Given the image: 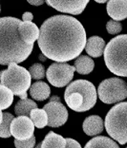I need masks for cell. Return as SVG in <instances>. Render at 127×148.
Listing matches in <instances>:
<instances>
[{
	"mask_svg": "<svg viewBox=\"0 0 127 148\" xmlns=\"http://www.w3.org/2000/svg\"><path fill=\"white\" fill-rule=\"evenodd\" d=\"M86 32L78 19L53 15L40 27L38 46L46 58L65 63L80 55L86 46Z\"/></svg>",
	"mask_w": 127,
	"mask_h": 148,
	"instance_id": "1",
	"label": "cell"
},
{
	"mask_svg": "<svg viewBox=\"0 0 127 148\" xmlns=\"http://www.w3.org/2000/svg\"><path fill=\"white\" fill-rule=\"evenodd\" d=\"M20 22L11 16L0 18V65L21 63L33 51V44H25L19 36Z\"/></svg>",
	"mask_w": 127,
	"mask_h": 148,
	"instance_id": "2",
	"label": "cell"
},
{
	"mask_svg": "<svg viewBox=\"0 0 127 148\" xmlns=\"http://www.w3.org/2000/svg\"><path fill=\"white\" fill-rule=\"evenodd\" d=\"M98 92L95 86L87 80H76L67 86L64 99L68 106L76 112L93 108L96 103Z\"/></svg>",
	"mask_w": 127,
	"mask_h": 148,
	"instance_id": "3",
	"label": "cell"
},
{
	"mask_svg": "<svg viewBox=\"0 0 127 148\" xmlns=\"http://www.w3.org/2000/svg\"><path fill=\"white\" fill-rule=\"evenodd\" d=\"M103 54L110 71L118 76L127 77V34L118 35L110 40Z\"/></svg>",
	"mask_w": 127,
	"mask_h": 148,
	"instance_id": "4",
	"label": "cell"
},
{
	"mask_svg": "<svg viewBox=\"0 0 127 148\" xmlns=\"http://www.w3.org/2000/svg\"><path fill=\"white\" fill-rule=\"evenodd\" d=\"M32 77L29 70L17 64H11L8 69L0 71L1 85L11 90L13 95L19 96L20 99L28 98L27 91L31 87Z\"/></svg>",
	"mask_w": 127,
	"mask_h": 148,
	"instance_id": "5",
	"label": "cell"
},
{
	"mask_svg": "<svg viewBox=\"0 0 127 148\" xmlns=\"http://www.w3.org/2000/svg\"><path fill=\"white\" fill-rule=\"evenodd\" d=\"M108 135L120 144L127 143V102L113 106L105 117Z\"/></svg>",
	"mask_w": 127,
	"mask_h": 148,
	"instance_id": "6",
	"label": "cell"
},
{
	"mask_svg": "<svg viewBox=\"0 0 127 148\" xmlns=\"http://www.w3.org/2000/svg\"><path fill=\"white\" fill-rule=\"evenodd\" d=\"M99 98L104 103H119L127 98V85L119 78H109L102 81L98 88Z\"/></svg>",
	"mask_w": 127,
	"mask_h": 148,
	"instance_id": "7",
	"label": "cell"
},
{
	"mask_svg": "<svg viewBox=\"0 0 127 148\" xmlns=\"http://www.w3.org/2000/svg\"><path fill=\"white\" fill-rule=\"evenodd\" d=\"M75 70V66H70L69 64L56 62L49 66L46 71V76L52 86L63 87L72 81Z\"/></svg>",
	"mask_w": 127,
	"mask_h": 148,
	"instance_id": "8",
	"label": "cell"
},
{
	"mask_svg": "<svg viewBox=\"0 0 127 148\" xmlns=\"http://www.w3.org/2000/svg\"><path fill=\"white\" fill-rule=\"evenodd\" d=\"M43 109L48 115V126L50 127H59L68 120V111L58 96H53L50 102L43 106Z\"/></svg>",
	"mask_w": 127,
	"mask_h": 148,
	"instance_id": "9",
	"label": "cell"
},
{
	"mask_svg": "<svg viewBox=\"0 0 127 148\" xmlns=\"http://www.w3.org/2000/svg\"><path fill=\"white\" fill-rule=\"evenodd\" d=\"M35 124L29 117L19 116L15 118L11 123V134L15 140H25L33 136Z\"/></svg>",
	"mask_w": 127,
	"mask_h": 148,
	"instance_id": "10",
	"label": "cell"
},
{
	"mask_svg": "<svg viewBox=\"0 0 127 148\" xmlns=\"http://www.w3.org/2000/svg\"><path fill=\"white\" fill-rule=\"evenodd\" d=\"M90 0H46L48 6L64 13L78 15L85 10Z\"/></svg>",
	"mask_w": 127,
	"mask_h": 148,
	"instance_id": "11",
	"label": "cell"
},
{
	"mask_svg": "<svg viewBox=\"0 0 127 148\" xmlns=\"http://www.w3.org/2000/svg\"><path fill=\"white\" fill-rule=\"evenodd\" d=\"M18 33L23 42L28 45H32L36 40H38L40 29L35 23L21 21L18 26Z\"/></svg>",
	"mask_w": 127,
	"mask_h": 148,
	"instance_id": "12",
	"label": "cell"
},
{
	"mask_svg": "<svg viewBox=\"0 0 127 148\" xmlns=\"http://www.w3.org/2000/svg\"><path fill=\"white\" fill-rule=\"evenodd\" d=\"M107 13L115 21L127 18V0H109L107 3Z\"/></svg>",
	"mask_w": 127,
	"mask_h": 148,
	"instance_id": "13",
	"label": "cell"
},
{
	"mask_svg": "<svg viewBox=\"0 0 127 148\" xmlns=\"http://www.w3.org/2000/svg\"><path fill=\"white\" fill-rule=\"evenodd\" d=\"M82 128L84 133L88 136L99 135L103 131V121L99 116H89L83 122Z\"/></svg>",
	"mask_w": 127,
	"mask_h": 148,
	"instance_id": "14",
	"label": "cell"
},
{
	"mask_svg": "<svg viewBox=\"0 0 127 148\" xmlns=\"http://www.w3.org/2000/svg\"><path fill=\"white\" fill-rule=\"evenodd\" d=\"M105 42L101 37L92 36L87 40L85 50L91 57H99L104 53Z\"/></svg>",
	"mask_w": 127,
	"mask_h": 148,
	"instance_id": "15",
	"label": "cell"
},
{
	"mask_svg": "<svg viewBox=\"0 0 127 148\" xmlns=\"http://www.w3.org/2000/svg\"><path fill=\"white\" fill-rule=\"evenodd\" d=\"M50 93H51L50 86L45 82H41V81L33 84L30 87V95L32 96V98L40 102L48 99Z\"/></svg>",
	"mask_w": 127,
	"mask_h": 148,
	"instance_id": "16",
	"label": "cell"
},
{
	"mask_svg": "<svg viewBox=\"0 0 127 148\" xmlns=\"http://www.w3.org/2000/svg\"><path fill=\"white\" fill-rule=\"evenodd\" d=\"M75 69L76 72L79 74H89L93 71L95 68V63L92 60L91 57L87 55H79L75 61Z\"/></svg>",
	"mask_w": 127,
	"mask_h": 148,
	"instance_id": "17",
	"label": "cell"
},
{
	"mask_svg": "<svg viewBox=\"0 0 127 148\" xmlns=\"http://www.w3.org/2000/svg\"><path fill=\"white\" fill-rule=\"evenodd\" d=\"M66 139L55 132H49L41 143V148H65Z\"/></svg>",
	"mask_w": 127,
	"mask_h": 148,
	"instance_id": "18",
	"label": "cell"
},
{
	"mask_svg": "<svg viewBox=\"0 0 127 148\" xmlns=\"http://www.w3.org/2000/svg\"><path fill=\"white\" fill-rule=\"evenodd\" d=\"M35 108H37V105H36L33 101L26 98V99H21L20 101H18L17 103L15 105V114L18 117L26 116L30 118L32 110Z\"/></svg>",
	"mask_w": 127,
	"mask_h": 148,
	"instance_id": "19",
	"label": "cell"
},
{
	"mask_svg": "<svg viewBox=\"0 0 127 148\" xmlns=\"http://www.w3.org/2000/svg\"><path fill=\"white\" fill-rule=\"evenodd\" d=\"M84 148H119V146L112 139L104 136H99L90 140Z\"/></svg>",
	"mask_w": 127,
	"mask_h": 148,
	"instance_id": "20",
	"label": "cell"
},
{
	"mask_svg": "<svg viewBox=\"0 0 127 148\" xmlns=\"http://www.w3.org/2000/svg\"><path fill=\"white\" fill-rule=\"evenodd\" d=\"M30 119L37 128H44L46 125H48V115L43 108L33 109L30 115Z\"/></svg>",
	"mask_w": 127,
	"mask_h": 148,
	"instance_id": "21",
	"label": "cell"
},
{
	"mask_svg": "<svg viewBox=\"0 0 127 148\" xmlns=\"http://www.w3.org/2000/svg\"><path fill=\"white\" fill-rule=\"evenodd\" d=\"M13 93L5 86L0 85V110L7 109L12 106Z\"/></svg>",
	"mask_w": 127,
	"mask_h": 148,
	"instance_id": "22",
	"label": "cell"
},
{
	"mask_svg": "<svg viewBox=\"0 0 127 148\" xmlns=\"http://www.w3.org/2000/svg\"><path fill=\"white\" fill-rule=\"evenodd\" d=\"M15 119L11 113H3V122L0 124V137L10 138L11 134V123Z\"/></svg>",
	"mask_w": 127,
	"mask_h": 148,
	"instance_id": "23",
	"label": "cell"
},
{
	"mask_svg": "<svg viewBox=\"0 0 127 148\" xmlns=\"http://www.w3.org/2000/svg\"><path fill=\"white\" fill-rule=\"evenodd\" d=\"M29 72L31 74L32 79L35 80H40L45 77V68L41 64L35 63L30 68Z\"/></svg>",
	"mask_w": 127,
	"mask_h": 148,
	"instance_id": "24",
	"label": "cell"
},
{
	"mask_svg": "<svg viewBox=\"0 0 127 148\" xmlns=\"http://www.w3.org/2000/svg\"><path fill=\"white\" fill-rule=\"evenodd\" d=\"M106 29L110 34H118L122 29V26L119 21L110 20L106 24Z\"/></svg>",
	"mask_w": 127,
	"mask_h": 148,
	"instance_id": "25",
	"label": "cell"
},
{
	"mask_svg": "<svg viewBox=\"0 0 127 148\" xmlns=\"http://www.w3.org/2000/svg\"><path fill=\"white\" fill-rule=\"evenodd\" d=\"M15 145L16 148H33L35 145V137L33 136L25 140H15Z\"/></svg>",
	"mask_w": 127,
	"mask_h": 148,
	"instance_id": "26",
	"label": "cell"
},
{
	"mask_svg": "<svg viewBox=\"0 0 127 148\" xmlns=\"http://www.w3.org/2000/svg\"><path fill=\"white\" fill-rule=\"evenodd\" d=\"M65 148H81L80 144L76 142V140L74 139H70V138H67L66 139V146Z\"/></svg>",
	"mask_w": 127,
	"mask_h": 148,
	"instance_id": "27",
	"label": "cell"
},
{
	"mask_svg": "<svg viewBox=\"0 0 127 148\" xmlns=\"http://www.w3.org/2000/svg\"><path fill=\"white\" fill-rule=\"evenodd\" d=\"M33 19V15L32 12H24V14L22 15V20L24 22H32V20Z\"/></svg>",
	"mask_w": 127,
	"mask_h": 148,
	"instance_id": "28",
	"label": "cell"
},
{
	"mask_svg": "<svg viewBox=\"0 0 127 148\" xmlns=\"http://www.w3.org/2000/svg\"><path fill=\"white\" fill-rule=\"evenodd\" d=\"M31 5L33 6H40L45 2V0H27Z\"/></svg>",
	"mask_w": 127,
	"mask_h": 148,
	"instance_id": "29",
	"label": "cell"
},
{
	"mask_svg": "<svg viewBox=\"0 0 127 148\" xmlns=\"http://www.w3.org/2000/svg\"><path fill=\"white\" fill-rule=\"evenodd\" d=\"M3 122V113H2V111L0 110V124L2 123Z\"/></svg>",
	"mask_w": 127,
	"mask_h": 148,
	"instance_id": "30",
	"label": "cell"
},
{
	"mask_svg": "<svg viewBox=\"0 0 127 148\" xmlns=\"http://www.w3.org/2000/svg\"><path fill=\"white\" fill-rule=\"evenodd\" d=\"M95 1L98 2V3H101V4H102V3H106L108 0H95Z\"/></svg>",
	"mask_w": 127,
	"mask_h": 148,
	"instance_id": "31",
	"label": "cell"
},
{
	"mask_svg": "<svg viewBox=\"0 0 127 148\" xmlns=\"http://www.w3.org/2000/svg\"><path fill=\"white\" fill-rule=\"evenodd\" d=\"M35 148H41V143H37V145L35 146Z\"/></svg>",
	"mask_w": 127,
	"mask_h": 148,
	"instance_id": "32",
	"label": "cell"
},
{
	"mask_svg": "<svg viewBox=\"0 0 127 148\" xmlns=\"http://www.w3.org/2000/svg\"><path fill=\"white\" fill-rule=\"evenodd\" d=\"M0 10H1V9H0Z\"/></svg>",
	"mask_w": 127,
	"mask_h": 148,
	"instance_id": "33",
	"label": "cell"
},
{
	"mask_svg": "<svg viewBox=\"0 0 127 148\" xmlns=\"http://www.w3.org/2000/svg\"><path fill=\"white\" fill-rule=\"evenodd\" d=\"M126 148H127V147H126Z\"/></svg>",
	"mask_w": 127,
	"mask_h": 148,
	"instance_id": "34",
	"label": "cell"
}]
</instances>
